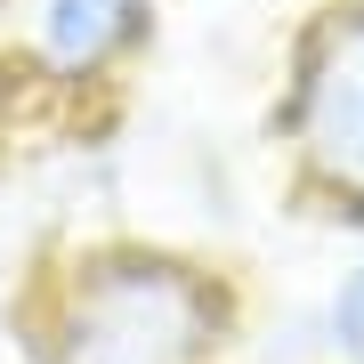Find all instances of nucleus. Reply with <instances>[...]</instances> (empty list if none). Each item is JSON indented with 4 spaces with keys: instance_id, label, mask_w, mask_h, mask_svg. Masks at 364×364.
Returning <instances> with one entry per match:
<instances>
[{
    "instance_id": "39448f33",
    "label": "nucleus",
    "mask_w": 364,
    "mask_h": 364,
    "mask_svg": "<svg viewBox=\"0 0 364 364\" xmlns=\"http://www.w3.org/2000/svg\"><path fill=\"white\" fill-rule=\"evenodd\" d=\"M0 348H9V332H0Z\"/></svg>"
},
{
    "instance_id": "20e7f679",
    "label": "nucleus",
    "mask_w": 364,
    "mask_h": 364,
    "mask_svg": "<svg viewBox=\"0 0 364 364\" xmlns=\"http://www.w3.org/2000/svg\"><path fill=\"white\" fill-rule=\"evenodd\" d=\"M308 364H364V251L316 291V308H308Z\"/></svg>"
},
{
    "instance_id": "f03ea898",
    "label": "nucleus",
    "mask_w": 364,
    "mask_h": 364,
    "mask_svg": "<svg viewBox=\"0 0 364 364\" xmlns=\"http://www.w3.org/2000/svg\"><path fill=\"white\" fill-rule=\"evenodd\" d=\"M284 138L299 154V178L364 227V0L308 25L284 90Z\"/></svg>"
},
{
    "instance_id": "f257e3e1",
    "label": "nucleus",
    "mask_w": 364,
    "mask_h": 364,
    "mask_svg": "<svg viewBox=\"0 0 364 364\" xmlns=\"http://www.w3.org/2000/svg\"><path fill=\"white\" fill-rule=\"evenodd\" d=\"M16 364H235L243 291L170 243H90L9 332Z\"/></svg>"
},
{
    "instance_id": "7ed1b4c3",
    "label": "nucleus",
    "mask_w": 364,
    "mask_h": 364,
    "mask_svg": "<svg viewBox=\"0 0 364 364\" xmlns=\"http://www.w3.org/2000/svg\"><path fill=\"white\" fill-rule=\"evenodd\" d=\"M146 0H41V57L57 73H97L114 49H130Z\"/></svg>"
}]
</instances>
